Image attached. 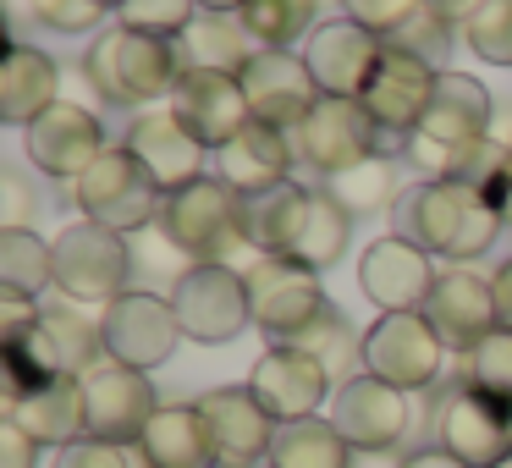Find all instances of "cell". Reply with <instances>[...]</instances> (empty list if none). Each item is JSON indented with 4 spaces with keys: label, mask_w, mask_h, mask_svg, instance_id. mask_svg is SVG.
<instances>
[{
    "label": "cell",
    "mask_w": 512,
    "mask_h": 468,
    "mask_svg": "<svg viewBox=\"0 0 512 468\" xmlns=\"http://www.w3.org/2000/svg\"><path fill=\"white\" fill-rule=\"evenodd\" d=\"M243 28L259 50H298L314 28L325 23L320 17V0H248L243 12Z\"/></svg>",
    "instance_id": "34"
},
{
    "label": "cell",
    "mask_w": 512,
    "mask_h": 468,
    "mask_svg": "<svg viewBox=\"0 0 512 468\" xmlns=\"http://www.w3.org/2000/svg\"><path fill=\"white\" fill-rule=\"evenodd\" d=\"M78 397H83V435L116 441V446H138V435H144L149 419L160 413L155 380H149L144 369L116 364V358H100L94 369H83Z\"/></svg>",
    "instance_id": "10"
},
{
    "label": "cell",
    "mask_w": 512,
    "mask_h": 468,
    "mask_svg": "<svg viewBox=\"0 0 512 468\" xmlns=\"http://www.w3.org/2000/svg\"><path fill=\"white\" fill-rule=\"evenodd\" d=\"M248 391L265 402V413L276 424H298V419H314V413L336 397V380L309 347L270 342L265 353L254 358V369H248Z\"/></svg>",
    "instance_id": "13"
},
{
    "label": "cell",
    "mask_w": 512,
    "mask_h": 468,
    "mask_svg": "<svg viewBox=\"0 0 512 468\" xmlns=\"http://www.w3.org/2000/svg\"><path fill=\"white\" fill-rule=\"evenodd\" d=\"M122 144L133 149L138 160L149 166V177L160 182L166 193H177V188H188V182H199V177H210V149L199 144V138L182 127V116L171 111H138L133 122H127V133H122Z\"/></svg>",
    "instance_id": "21"
},
{
    "label": "cell",
    "mask_w": 512,
    "mask_h": 468,
    "mask_svg": "<svg viewBox=\"0 0 512 468\" xmlns=\"http://www.w3.org/2000/svg\"><path fill=\"white\" fill-rule=\"evenodd\" d=\"M320 188L331 193V199L353 215V221L391 210V204H402V193H408V188H402V160L397 155H369V160H358V166L325 177Z\"/></svg>",
    "instance_id": "29"
},
{
    "label": "cell",
    "mask_w": 512,
    "mask_h": 468,
    "mask_svg": "<svg viewBox=\"0 0 512 468\" xmlns=\"http://www.w3.org/2000/svg\"><path fill=\"white\" fill-rule=\"evenodd\" d=\"M424 6H430V0H342V17H353L358 28L391 39V34H402Z\"/></svg>",
    "instance_id": "42"
},
{
    "label": "cell",
    "mask_w": 512,
    "mask_h": 468,
    "mask_svg": "<svg viewBox=\"0 0 512 468\" xmlns=\"http://www.w3.org/2000/svg\"><path fill=\"white\" fill-rule=\"evenodd\" d=\"M155 226L177 254L193 259V265H232L237 254H248L243 193H232L215 171L199 182H188V188H177V193H166Z\"/></svg>",
    "instance_id": "3"
},
{
    "label": "cell",
    "mask_w": 512,
    "mask_h": 468,
    "mask_svg": "<svg viewBox=\"0 0 512 468\" xmlns=\"http://www.w3.org/2000/svg\"><path fill=\"white\" fill-rule=\"evenodd\" d=\"M45 287H56V248H50L34 226L0 232V292L39 298Z\"/></svg>",
    "instance_id": "35"
},
{
    "label": "cell",
    "mask_w": 512,
    "mask_h": 468,
    "mask_svg": "<svg viewBox=\"0 0 512 468\" xmlns=\"http://www.w3.org/2000/svg\"><path fill=\"white\" fill-rule=\"evenodd\" d=\"M243 281H248L254 325L270 336V342H303V336L320 325V314L331 309L320 276H314L309 265H298V259H287V254L248 259Z\"/></svg>",
    "instance_id": "7"
},
{
    "label": "cell",
    "mask_w": 512,
    "mask_h": 468,
    "mask_svg": "<svg viewBox=\"0 0 512 468\" xmlns=\"http://www.w3.org/2000/svg\"><path fill=\"white\" fill-rule=\"evenodd\" d=\"M430 430H435V446H446L457 463L496 468L512 457V402L452 375L430 391Z\"/></svg>",
    "instance_id": "4"
},
{
    "label": "cell",
    "mask_w": 512,
    "mask_h": 468,
    "mask_svg": "<svg viewBox=\"0 0 512 468\" xmlns=\"http://www.w3.org/2000/svg\"><path fill=\"white\" fill-rule=\"evenodd\" d=\"M171 309H177V325L188 342L221 347L237 342V336L254 325V309H248V281L243 270L232 265H188L171 287Z\"/></svg>",
    "instance_id": "11"
},
{
    "label": "cell",
    "mask_w": 512,
    "mask_h": 468,
    "mask_svg": "<svg viewBox=\"0 0 512 468\" xmlns=\"http://www.w3.org/2000/svg\"><path fill=\"white\" fill-rule=\"evenodd\" d=\"M39 452H45V446H39L23 424L0 419V468H39Z\"/></svg>",
    "instance_id": "45"
},
{
    "label": "cell",
    "mask_w": 512,
    "mask_h": 468,
    "mask_svg": "<svg viewBox=\"0 0 512 468\" xmlns=\"http://www.w3.org/2000/svg\"><path fill=\"white\" fill-rule=\"evenodd\" d=\"M424 320L441 331V342L452 347V353H468V347L485 342V336L501 325V314H496V287H490L479 270H468V265L441 270L430 303H424Z\"/></svg>",
    "instance_id": "23"
},
{
    "label": "cell",
    "mask_w": 512,
    "mask_h": 468,
    "mask_svg": "<svg viewBox=\"0 0 512 468\" xmlns=\"http://www.w3.org/2000/svg\"><path fill=\"white\" fill-rule=\"evenodd\" d=\"M292 155H298V166L320 171V177H336V171L358 166L369 155H402V138L380 133V122L364 111V100L325 94L309 111V122L292 133Z\"/></svg>",
    "instance_id": "8"
},
{
    "label": "cell",
    "mask_w": 512,
    "mask_h": 468,
    "mask_svg": "<svg viewBox=\"0 0 512 468\" xmlns=\"http://www.w3.org/2000/svg\"><path fill=\"white\" fill-rule=\"evenodd\" d=\"M248 94V111L259 127H276V133H298L309 122V111L325 100L320 83H314L303 50H254L248 67L237 72Z\"/></svg>",
    "instance_id": "14"
},
{
    "label": "cell",
    "mask_w": 512,
    "mask_h": 468,
    "mask_svg": "<svg viewBox=\"0 0 512 468\" xmlns=\"http://www.w3.org/2000/svg\"><path fill=\"white\" fill-rule=\"evenodd\" d=\"M270 468H353V446L331 419H298L281 424L276 446H270Z\"/></svg>",
    "instance_id": "33"
},
{
    "label": "cell",
    "mask_w": 512,
    "mask_h": 468,
    "mask_svg": "<svg viewBox=\"0 0 512 468\" xmlns=\"http://www.w3.org/2000/svg\"><path fill=\"white\" fill-rule=\"evenodd\" d=\"M50 468H149V463H144L138 446H116V441H94V435H83V441L61 446Z\"/></svg>",
    "instance_id": "43"
},
{
    "label": "cell",
    "mask_w": 512,
    "mask_h": 468,
    "mask_svg": "<svg viewBox=\"0 0 512 468\" xmlns=\"http://www.w3.org/2000/svg\"><path fill=\"white\" fill-rule=\"evenodd\" d=\"M248 0H199V12H221V17H237Z\"/></svg>",
    "instance_id": "49"
},
{
    "label": "cell",
    "mask_w": 512,
    "mask_h": 468,
    "mask_svg": "<svg viewBox=\"0 0 512 468\" xmlns=\"http://www.w3.org/2000/svg\"><path fill=\"white\" fill-rule=\"evenodd\" d=\"M435 6H441V12L452 17V23H463V17H468V6H474V0H435Z\"/></svg>",
    "instance_id": "50"
},
{
    "label": "cell",
    "mask_w": 512,
    "mask_h": 468,
    "mask_svg": "<svg viewBox=\"0 0 512 468\" xmlns=\"http://www.w3.org/2000/svg\"><path fill=\"white\" fill-rule=\"evenodd\" d=\"M298 50H303V61H309L320 94H336V100H364L369 78H375V67H380L386 39L369 34V28H358L353 17H325V23L314 28Z\"/></svg>",
    "instance_id": "16"
},
{
    "label": "cell",
    "mask_w": 512,
    "mask_h": 468,
    "mask_svg": "<svg viewBox=\"0 0 512 468\" xmlns=\"http://www.w3.org/2000/svg\"><path fill=\"white\" fill-rule=\"evenodd\" d=\"M490 204H496V210H501V226H507V232H512V155H507V166H501L496 171V182H490Z\"/></svg>",
    "instance_id": "46"
},
{
    "label": "cell",
    "mask_w": 512,
    "mask_h": 468,
    "mask_svg": "<svg viewBox=\"0 0 512 468\" xmlns=\"http://www.w3.org/2000/svg\"><path fill=\"white\" fill-rule=\"evenodd\" d=\"M83 78L100 94V105L122 111H155V100H171L182 78V50L171 39L133 34V28H105L83 50Z\"/></svg>",
    "instance_id": "2"
},
{
    "label": "cell",
    "mask_w": 512,
    "mask_h": 468,
    "mask_svg": "<svg viewBox=\"0 0 512 468\" xmlns=\"http://www.w3.org/2000/svg\"><path fill=\"white\" fill-rule=\"evenodd\" d=\"M6 419L23 424L28 435H34L39 446H72L83 441V397H78V380H56V386L34 391V397L12 402L6 408Z\"/></svg>",
    "instance_id": "30"
},
{
    "label": "cell",
    "mask_w": 512,
    "mask_h": 468,
    "mask_svg": "<svg viewBox=\"0 0 512 468\" xmlns=\"http://www.w3.org/2000/svg\"><path fill=\"white\" fill-rule=\"evenodd\" d=\"M490 287H496V314H501V325L512 331V254L501 259V270L490 276Z\"/></svg>",
    "instance_id": "48"
},
{
    "label": "cell",
    "mask_w": 512,
    "mask_h": 468,
    "mask_svg": "<svg viewBox=\"0 0 512 468\" xmlns=\"http://www.w3.org/2000/svg\"><path fill=\"white\" fill-rule=\"evenodd\" d=\"M23 144H28V160H34L50 182H67V188L111 149L105 144V122L89 105H72V100L50 105V111L23 133Z\"/></svg>",
    "instance_id": "19"
},
{
    "label": "cell",
    "mask_w": 512,
    "mask_h": 468,
    "mask_svg": "<svg viewBox=\"0 0 512 468\" xmlns=\"http://www.w3.org/2000/svg\"><path fill=\"white\" fill-rule=\"evenodd\" d=\"M39 210V188L23 171H0V232H23Z\"/></svg>",
    "instance_id": "44"
},
{
    "label": "cell",
    "mask_w": 512,
    "mask_h": 468,
    "mask_svg": "<svg viewBox=\"0 0 512 468\" xmlns=\"http://www.w3.org/2000/svg\"><path fill=\"white\" fill-rule=\"evenodd\" d=\"M435 281H441L435 259L402 232L375 237V243L358 254V292H364L380 314H424Z\"/></svg>",
    "instance_id": "15"
},
{
    "label": "cell",
    "mask_w": 512,
    "mask_h": 468,
    "mask_svg": "<svg viewBox=\"0 0 512 468\" xmlns=\"http://www.w3.org/2000/svg\"><path fill=\"white\" fill-rule=\"evenodd\" d=\"M397 232L413 237L430 259L468 265V259L490 254L507 226H501L490 193L474 182H413L397 204Z\"/></svg>",
    "instance_id": "1"
},
{
    "label": "cell",
    "mask_w": 512,
    "mask_h": 468,
    "mask_svg": "<svg viewBox=\"0 0 512 468\" xmlns=\"http://www.w3.org/2000/svg\"><path fill=\"white\" fill-rule=\"evenodd\" d=\"M248 468H270V463H248Z\"/></svg>",
    "instance_id": "53"
},
{
    "label": "cell",
    "mask_w": 512,
    "mask_h": 468,
    "mask_svg": "<svg viewBox=\"0 0 512 468\" xmlns=\"http://www.w3.org/2000/svg\"><path fill=\"white\" fill-rule=\"evenodd\" d=\"M72 204H78L83 221H100L111 232H144L160 221V204L166 188L149 177V166L133 155L127 144H111L78 182H72Z\"/></svg>",
    "instance_id": "5"
},
{
    "label": "cell",
    "mask_w": 512,
    "mask_h": 468,
    "mask_svg": "<svg viewBox=\"0 0 512 468\" xmlns=\"http://www.w3.org/2000/svg\"><path fill=\"white\" fill-rule=\"evenodd\" d=\"M292 133H276V127H243L226 149H215V177L232 193H265L276 182H292Z\"/></svg>",
    "instance_id": "25"
},
{
    "label": "cell",
    "mask_w": 512,
    "mask_h": 468,
    "mask_svg": "<svg viewBox=\"0 0 512 468\" xmlns=\"http://www.w3.org/2000/svg\"><path fill=\"white\" fill-rule=\"evenodd\" d=\"M452 39H463V34H457V23H452V17H446L441 6L430 0V6H424V12L413 17L408 28H402V34H391L386 45L413 50V56H419V61H430L435 72H446V50H452Z\"/></svg>",
    "instance_id": "40"
},
{
    "label": "cell",
    "mask_w": 512,
    "mask_h": 468,
    "mask_svg": "<svg viewBox=\"0 0 512 468\" xmlns=\"http://www.w3.org/2000/svg\"><path fill=\"white\" fill-rule=\"evenodd\" d=\"M347 243H353V215H347L325 188H314L309 215H303L298 243L287 248V259H298V265H309V270H314V276H325L331 265H342Z\"/></svg>",
    "instance_id": "32"
},
{
    "label": "cell",
    "mask_w": 512,
    "mask_h": 468,
    "mask_svg": "<svg viewBox=\"0 0 512 468\" xmlns=\"http://www.w3.org/2000/svg\"><path fill=\"white\" fill-rule=\"evenodd\" d=\"M138 452L149 468H221L199 402H160L149 430L138 435Z\"/></svg>",
    "instance_id": "26"
},
{
    "label": "cell",
    "mask_w": 512,
    "mask_h": 468,
    "mask_svg": "<svg viewBox=\"0 0 512 468\" xmlns=\"http://www.w3.org/2000/svg\"><path fill=\"white\" fill-rule=\"evenodd\" d=\"M446 358H452V347L441 342V331L424 314H380L364 331V375L386 380L408 397L441 386Z\"/></svg>",
    "instance_id": "9"
},
{
    "label": "cell",
    "mask_w": 512,
    "mask_h": 468,
    "mask_svg": "<svg viewBox=\"0 0 512 468\" xmlns=\"http://www.w3.org/2000/svg\"><path fill=\"white\" fill-rule=\"evenodd\" d=\"M56 292L67 303H116L133 281V243L100 221H72L50 237Z\"/></svg>",
    "instance_id": "6"
},
{
    "label": "cell",
    "mask_w": 512,
    "mask_h": 468,
    "mask_svg": "<svg viewBox=\"0 0 512 468\" xmlns=\"http://www.w3.org/2000/svg\"><path fill=\"white\" fill-rule=\"evenodd\" d=\"M199 413L210 424V441L221 468H248V463H270V446H276L281 424L265 413V402L248 386H215L199 397Z\"/></svg>",
    "instance_id": "22"
},
{
    "label": "cell",
    "mask_w": 512,
    "mask_h": 468,
    "mask_svg": "<svg viewBox=\"0 0 512 468\" xmlns=\"http://www.w3.org/2000/svg\"><path fill=\"white\" fill-rule=\"evenodd\" d=\"M116 6H122V0H116Z\"/></svg>",
    "instance_id": "54"
},
{
    "label": "cell",
    "mask_w": 512,
    "mask_h": 468,
    "mask_svg": "<svg viewBox=\"0 0 512 468\" xmlns=\"http://www.w3.org/2000/svg\"><path fill=\"white\" fill-rule=\"evenodd\" d=\"M50 105H61L56 56H45L39 45H12L6 50V67H0V122H12L28 133Z\"/></svg>",
    "instance_id": "27"
},
{
    "label": "cell",
    "mask_w": 512,
    "mask_h": 468,
    "mask_svg": "<svg viewBox=\"0 0 512 468\" xmlns=\"http://www.w3.org/2000/svg\"><path fill=\"white\" fill-rule=\"evenodd\" d=\"M353 468H364V457H358V452H353ZM391 468H402V463H391Z\"/></svg>",
    "instance_id": "51"
},
{
    "label": "cell",
    "mask_w": 512,
    "mask_h": 468,
    "mask_svg": "<svg viewBox=\"0 0 512 468\" xmlns=\"http://www.w3.org/2000/svg\"><path fill=\"white\" fill-rule=\"evenodd\" d=\"M457 34L485 67H512V0H474Z\"/></svg>",
    "instance_id": "37"
},
{
    "label": "cell",
    "mask_w": 512,
    "mask_h": 468,
    "mask_svg": "<svg viewBox=\"0 0 512 468\" xmlns=\"http://www.w3.org/2000/svg\"><path fill=\"white\" fill-rule=\"evenodd\" d=\"M402 468H468V463H457V457L452 452H446V446H419V452H408V457H402Z\"/></svg>",
    "instance_id": "47"
},
{
    "label": "cell",
    "mask_w": 512,
    "mask_h": 468,
    "mask_svg": "<svg viewBox=\"0 0 512 468\" xmlns=\"http://www.w3.org/2000/svg\"><path fill=\"white\" fill-rule=\"evenodd\" d=\"M171 111L182 116L193 138L204 149H226L243 127H254V111H248V94L237 83V72H204V67H182L177 89H171Z\"/></svg>",
    "instance_id": "18"
},
{
    "label": "cell",
    "mask_w": 512,
    "mask_h": 468,
    "mask_svg": "<svg viewBox=\"0 0 512 468\" xmlns=\"http://www.w3.org/2000/svg\"><path fill=\"white\" fill-rule=\"evenodd\" d=\"M331 424L347 435L353 452H397V441L408 435L413 408H408V391L386 386L375 375H353L347 386H336L331 397Z\"/></svg>",
    "instance_id": "17"
},
{
    "label": "cell",
    "mask_w": 512,
    "mask_h": 468,
    "mask_svg": "<svg viewBox=\"0 0 512 468\" xmlns=\"http://www.w3.org/2000/svg\"><path fill=\"white\" fill-rule=\"evenodd\" d=\"M182 67H204V72H243L254 56V39H248L243 17H221V12H199L193 28L177 39Z\"/></svg>",
    "instance_id": "31"
},
{
    "label": "cell",
    "mask_w": 512,
    "mask_h": 468,
    "mask_svg": "<svg viewBox=\"0 0 512 468\" xmlns=\"http://www.w3.org/2000/svg\"><path fill=\"white\" fill-rule=\"evenodd\" d=\"M309 199L314 188L309 182H276V188L265 193H243V243L254 259L265 254H287L292 243H298V226L303 215H309Z\"/></svg>",
    "instance_id": "28"
},
{
    "label": "cell",
    "mask_w": 512,
    "mask_h": 468,
    "mask_svg": "<svg viewBox=\"0 0 512 468\" xmlns=\"http://www.w3.org/2000/svg\"><path fill=\"white\" fill-rule=\"evenodd\" d=\"M457 358H463L457 375H463L468 386H479V391H490V397L512 402V331H507V325H496L485 342H474L468 353H457Z\"/></svg>",
    "instance_id": "38"
},
{
    "label": "cell",
    "mask_w": 512,
    "mask_h": 468,
    "mask_svg": "<svg viewBox=\"0 0 512 468\" xmlns=\"http://www.w3.org/2000/svg\"><path fill=\"white\" fill-rule=\"evenodd\" d=\"M435 83H441V72H435L430 61H419L413 50L386 45L375 78H369V89H364V111L380 122L386 138H408V133H419L424 111H430Z\"/></svg>",
    "instance_id": "20"
},
{
    "label": "cell",
    "mask_w": 512,
    "mask_h": 468,
    "mask_svg": "<svg viewBox=\"0 0 512 468\" xmlns=\"http://www.w3.org/2000/svg\"><path fill=\"white\" fill-rule=\"evenodd\" d=\"M100 336H105V358L127 369H160L182 342V325H177V309L171 298L160 292H144V287H127L116 303L100 309Z\"/></svg>",
    "instance_id": "12"
},
{
    "label": "cell",
    "mask_w": 512,
    "mask_h": 468,
    "mask_svg": "<svg viewBox=\"0 0 512 468\" xmlns=\"http://www.w3.org/2000/svg\"><path fill=\"white\" fill-rule=\"evenodd\" d=\"M28 12L39 17V23L50 28V34H105V17L116 12V0H28Z\"/></svg>",
    "instance_id": "41"
},
{
    "label": "cell",
    "mask_w": 512,
    "mask_h": 468,
    "mask_svg": "<svg viewBox=\"0 0 512 468\" xmlns=\"http://www.w3.org/2000/svg\"><path fill=\"white\" fill-rule=\"evenodd\" d=\"M292 347H309V353L331 369L336 386H347L353 375H364V331H353V325L342 320V309H336V303L320 314V325H314L303 342H292Z\"/></svg>",
    "instance_id": "36"
},
{
    "label": "cell",
    "mask_w": 512,
    "mask_h": 468,
    "mask_svg": "<svg viewBox=\"0 0 512 468\" xmlns=\"http://www.w3.org/2000/svg\"><path fill=\"white\" fill-rule=\"evenodd\" d=\"M490 116H496V100H490V89L474 78V72H441V83H435V100L430 111H424L419 133L435 138V144H479V138H490Z\"/></svg>",
    "instance_id": "24"
},
{
    "label": "cell",
    "mask_w": 512,
    "mask_h": 468,
    "mask_svg": "<svg viewBox=\"0 0 512 468\" xmlns=\"http://www.w3.org/2000/svg\"><path fill=\"white\" fill-rule=\"evenodd\" d=\"M193 17H199V0H122V6H116V23L122 28L171 39V45L193 28Z\"/></svg>",
    "instance_id": "39"
},
{
    "label": "cell",
    "mask_w": 512,
    "mask_h": 468,
    "mask_svg": "<svg viewBox=\"0 0 512 468\" xmlns=\"http://www.w3.org/2000/svg\"><path fill=\"white\" fill-rule=\"evenodd\" d=\"M496 468H512V457H507V463H496Z\"/></svg>",
    "instance_id": "52"
}]
</instances>
